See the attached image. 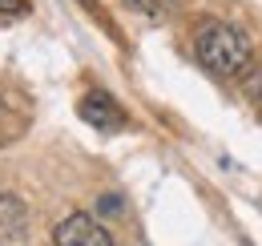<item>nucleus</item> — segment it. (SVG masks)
Wrapping results in <instances>:
<instances>
[{"label": "nucleus", "instance_id": "0eeeda50", "mask_svg": "<svg viewBox=\"0 0 262 246\" xmlns=\"http://www.w3.org/2000/svg\"><path fill=\"white\" fill-rule=\"evenodd\" d=\"M0 16H29V0H0Z\"/></svg>", "mask_w": 262, "mask_h": 246}, {"label": "nucleus", "instance_id": "1a4fd4ad", "mask_svg": "<svg viewBox=\"0 0 262 246\" xmlns=\"http://www.w3.org/2000/svg\"><path fill=\"white\" fill-rule=\"evenodd\" d=\"M81 4H85V8H93V12H97V0H81Z\"/></svg>", "mask_w": 262, "mask_h": 246}, {"label": "nucleus", "instance_id": "6e6552de", "mask_svg": "<svg viewBox=\"0 0 262 246\" xmlns=\"http://www.w3.org/2000/svg\"><path fill=\"white\" fill-rule=\"evenodd\" d=\"M101 214H121V198H101Z\"/></svg>", "mask_w": 262, "mask_h": 246}, {"label": "nucleus", "instance_id": "39448f33", "mask_svg": "<svg viewBox=\"0 0 262 246\" xmlns=\"http://www.w3.org/2000/svg\"><path fill=\"white\" fill-rule=\"evenodd\" d=\"M25 202L20 198H12V194H0V234H8V238H16L20 230H25Z\"/></svg>", "mask_w": 262, "mask_h": 246}, {"label": "nucleus", "instance_id": "f03ea898", "mask_svg": "<svg viewBox=\"0 0 262 246\" xmlns=\"http://www.w3.org/2000/svg\"><path fill=\"white\" fill-rule=\"evenodd\" d=\"M29 121H33V101L20 89H0V150L20 141Z\"/></svg>", "mask_w": 262, "mask_h": 246}, {"label": "nucleus", "instance_id": "f257e3e1", "mask_svg": "<svg viewBox=\"0 0 262 246\" xmlns=\"http://www.w3.org/2000/svg\"><path fill=\"white\" fill-rule=\"evenodd\" d=\"M194 57L206 73L214 77H242L250 61H254V49L234 25H222V20H206L194 36Z\"/></svg>", "mask_w": 262, "mask_h": 246}, {"label": "nucleus", "instance_id": "7ed1b4c3", "mask_svg": "<svg viewBox=\"0 0 262 246\" xmlns=\"http://www.w3.org/2000/svg\"><path fill=\"white\" fill-rule=\"evenodd\" d=\"M53 242L57 246H113L109 230L101 226L97 218L89 214H69L57 230H53Z\"/></svg>", "mask_w": 262, "mask_h": 246}, {"label": "nucleus", "instance_id": "423d86ee", "mask_svg": "<svg viewBox=\"0 0 262 246\" xmlns=\"http://www.w3.org/2000/svg\"><path fill=\"white\" fill-rule=\"evenodd\" d=\"M125 8L129 12H141V16H149V20H162L173 12V0H125Z\"/></svg>", "mask_w": 262, "mask_h": 246}, {"label": "nucleus", "instance_id": "20e7f679", "mask_svg": "<svg viewBox=\"0 0 262 246\" xmlns=\"http://www.w3.org/2000/svg\"><path fill=\"white\" fill-rule=\"evenodd\" d=\"M77 113H81V121L93 125V129H101V133H113V129H121L125 125V113H121V105L109 97V93H85L81 97V105H77Z\"/></svg>", "mask_w": 262, "mask_h": 246}]
</instances>
